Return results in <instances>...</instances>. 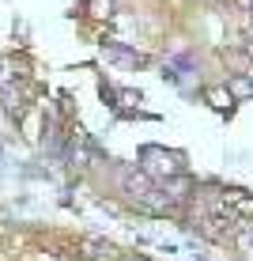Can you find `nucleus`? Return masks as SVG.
Returning <instances> with one entry per match:
<instances>
[{
	"label": "nucleus",
	"instance_id": "obj_1",
	"mask_svg": "<svg viewBox=\"0 0 253 261\" xmlns=\"http://www.w3.org/2000/svg\"><path fill=\"white\" fill-rule=\"evenodd\" d=\"M140 159H144V170H148V174H155V178H174V174H182V155H178V151L144 148Z\"/></svg>",
	"mask_w": 253,
	"mask_h": 261
},
{
	"label": "nucleus",
	"instance_id": "obj_2",
	"mask_svg": "<svg viewBox=\"0 0 253 261\" xmlns=\"http://www.w3.org/2000/svg\"><path fill=\"white\" fill-rule=\"evenodd\" d=\"M106 57L125 61V65H144V57H140V53H129V49H121V46H106Z\"/></svg>",
	"mask_w": 253,
	"mask_h": 261
},
{
	"label": "nucleus",
	"instance_id": "obj_3",
	"mask_svg": "<svg viewBox=\"0 0 253 261\" xmlns=\"http://www.w3.org/2000/svg\"><path fill=\"white\" fill-rule=\"evenodd\" d=\"M231 91H234V95H253V80H249V76L234 80V84H231Z\"/></svg>",
	"mask_w": 253,
	"mask_h": 261
},
{
	"label": "nucleus",
	"instance_id": "obj_4",
	"mask_svg": "<svg viewBox=\"0 0 253 261\" xmlns=\"http://www.w3.org/2000/svg\"><path fill=\"white\" fill-rule=\"evenodd\" d=\"M208 98H212V106H231V91H219V87H215V91H208Z\"/></svg>",
	"mask_w": 253,
	"mask_h": 261
}]
</instances>
